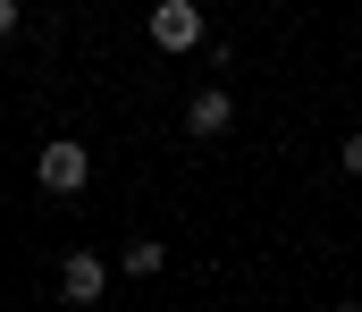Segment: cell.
Returning <instances> with one entry per match:
<instances>
[{"label":"cell","mask_w":362,"mask_h":312,"mask_svg":"<svg viewBox=\"0 0 362 312\" xmlns=\"http://www.w3.org/2000/svg\"><path fill=\"white\" fill-rule=\"evenodd\" d=\"M8 25H17V0H0V34H8Z\"/></svg>","instance_id":"7"},{"label":"cell","mask_w":362,"mask_h":312,"mask_svg":"<svg viewBox=\"0 0 362 312\" xmlns=\"http://www.w3.org/2000/svg\"><path fill=\"white\" fill-rule=\"evenodd\" d=\"M101 287H110V262L101 253H68L59 262V296L68 304H101Z\"/></svg>","instance_id":"4"},{"label":"cell","mask_w":362,"mask_h":312,"mask_svg":"<svg viewBox=\"0 0 362 312\" xmlns=\"http://www.w3.org/2000/svg\"><path fill=\"white\" fill-rule=\"evenodd\" d=\"M34 186H42V195H59V203H68V195H85V186H93V152L76 144V135H51V144H42V161H34Z\"/></svg>","instance_id":"1"},{"label":"cell","mask_w":362,"mask_h":312,"mask_svg":"<svg viewBox=\"0 0 362 312\" xmlns=\"http://www.w3.org/2000/svg\"><path fill=\"white\" fill-rule=\"evenodd\" d=\"M152 42L160 51H202V0H152Z\"/></svg>","instance_id":"2"},{"label":"cell","mask_w":362,"mask_h":312,"mask_svg":"<svg viewBox=\"0 0 362 312\" xmlns=\"http://www.w3.org/2000/svg\"><path fill=\"white\" fill-rule=\"evenodd\" d=\"M118 270H127V279H160V270H169V245H160V236H135V245L118 253Z\"/></svg>","instance_id":"5"},{"label":"cell","mask_w":362,"mask_h":312,"mask_svg":"<svg viewBox=\"0 0 362 312\" xmlns=\"http://www.w3.org/2000/svg\"><path fill=\"white\" fill-rule=\"evenodd\" d=\"M346 178H362V127L346 135Z\"/></svg>","instance_id":"6"},{"label":"cell","mask_w":362,"mask_h":312,"mask_svg":"<svg viewBox=\"0 0 362 312\" xmlns=\"http://www.w3.org/2000/svg\"><path fill=\"white\" fill-rule=\"evenodd\" d=\"M228 127H236V102H228V85H202V93L185 102V135H194V144H219Z\"/></svg>","instance_id":"3"}]
</instances>
